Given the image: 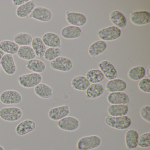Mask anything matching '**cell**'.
<instances>
[{
    "mask_svg": "<svg viewBox=\"0 0 150 150\" xmlns=\"http://www.w3.org/2000/svg\"><path fill=\"white\" fill-rule=\"evenodd\" d=\"M104 122L108 126L116 129L123 130L128 129L131 125V120L127 115L120 117L106 116Z\"/></svg>",
    "mask_w": 150,
    "mask_h": 150,
    "instance_id": "obj_1",
    "label": "cell"
},
{
    "mask_svg": "<svg viewBox=\"0 0 150 150\" xmlns=\"http://www.w3.org/2000/svg\"><path fill=\"white\" fill-rule=\"evenodd\" d=\"M101 144V139L98 136L92 135L81 138L77 144L79 150H92L99 147Z\"/></svg>",
    "mask_w": 150,
    "mask_h": 150,
    "instance_id": "obj_2",
    "label": "cell"
},
{
    "mask_svg": "<svg viewBox=\"0 0 150 150\" xmlns=\"http://www.w3.org/2000/svg\"><path fill=\"white\" fill-rule=\"evenodd\" d=\"M42 77L40 74L32 72L21 75L18 79V82L21 86L31 88L42 83Z\"/></svg>",
    "mask_w": 150,
    "mask_h": 150,
    "instance_id": "obj_3",
    "label": "cell"
},
{
    "mask_svg": "<svg viewBox=\"0 0 150 150\" xmlns=\"http://www.w3.org/2000/svg\"><path fill=\"white\" fill-rule=\"evenodd\" d=\"M22 116V110L19 107L13 106L0 109V118L6 122H17Z\"/></svg>",
    "mask_w": 150,
    "mask_h": 150,
    "instance_id": "obj_4",
    "label": "cell"
},
{
    "mask_svg": "<svg viewBox=\"0 0 150 150\" xmlns=\"http://www.w3.org/2000/svg\"><path fill=\"white\" fill-rule=\"evenodd\" d=\"M22 96L18 91L13 89L3 91L0 94V101L5 105L21 104Z\"/></svg>",
    "mask_w": 150,
    "mask_h": 150,
    "instance_id": "obj_5",
    "label": "cell"
},
{
    "mask_svg": "<svg viewBox=\"0 0 150 150\" xmlns=\"http://www.w3.org/2000/svg\"><path fill=\"white\" fill-rule=\"evenodd\" d=\"M121 30L115 26H111L100 30L97 35L100 40L105 42L117 40L121 36Z\"/></svg>",
    "mask_w": 150,
    "mask_h": 150,
    "instance_id": "obj_6",
    "label": "cell"
},
{
    "mask_svg": "<svg viewBox=\"0 0 150 150\" xmlns=\"http://www.w3.org/2000/svg\"><path fill=\"white\" fill-rule=\"evenodd\" d=\"M50 65L52 70L64 72L69 71L73 67L71 60L68 58L63 57H59L51 61Z\"/></svg>",
    "mask_w": 150,
    "mask_h": 150,
    "instance_id": "obj_7",
    "label": "cell"
},
{
    "mask_svg": "<svg viewBox=\"0 0 150 150\" xmlns=\"http://www.w3.org/2000/svg\"><path fill=\"white\" fill-rule=\"evenodd\" d=\"M58 126L62 130L75 131L79 127L80 122L76 117L67 116L58 121Z\"/></svg>",
    "mask_w": 150,
    "mask_h": 150,
    "instance_id": "obj_8",
    "label": "cell"
},
{
    "mask_svg": "<svg viewBox=\"0 0 150 150\" xmlns=\"http://www.w3.org/2000/svg\"><path fill=\"white\" fill-rule=\"evenodd\" d=\"M132 23L138 26H144L150 22V13L147 11H135L130 14Z\"/></svg>",
    "mask_w": 150,
    "mask_h": 150,
    "instance_id": "obj_9",
    "label": "cell"
},
{
    "mask_svg": "<svg viewBox=\"0 0 150 150\" xmlns=\"http://www.w3.org/2000/svg\"><path fill=\"white\" fill-rule=\"evenodd\" d=\"M52 13L48 8L43 7H35L30 15L34 20L43 23L50 21L52 18Z\"/></svg>",
    "mask_w": 150,
    "mask_h": 150,
    "instance_id": "obj_10",
    "label": "cell"
},
{
    "mask_svg": "<svg viewBox=\"0 0 150 150\" xmlns=\"http://www.w3.org/2000/svg\"><path fill=\"white\" fill-rule=\"evenodd\" d=\"M0 64L3 71L8 75H14L16 73L17 67L13 55L5 54L0 61Z\"/></svg>",
    "mask_w": 150,
    "mask_h": 150,
    "instance_id": "obj_11",
    "label": "cell"
},
{
    "mask_svg": "<svg viewBox=\"0 0 150 150\" xmlns=\"http://www.w3.org/2000/svg\"><path fill=\"white\" fill-rule=\"evenodd\" d=\"M67 21L71 26L81 27L86 25L87 22L86 16L81 13L69 12L66 15Z\"/></svg>",
    "mask_w": 150,
    "mask_h": 150,
    "instance_id": "obj_12",
    "label": "cell"
},
{
    "mask_svg": "<svg viewBox=\"0 0 150 150\" xmlns=\"http://www.w3.org/2000/svg\"><path fill=\"white\" fill-rule=\"evenodd\" d=\"M70 114V108L67 105H64L52 108L48 112L49 118L53 121H59L67 116Z\"/></svg>",
    "mask_w": 150,
    "mask_h": 150,
    "instance_id": "obj_13",
    "label": "cell"
},
{
    "mask_svg": "<svg viewBox=\"0 0 150 150\" xmlns=\"http://www.w3.org/2000/svg\"><path fill=\"white\" fill-rule=\"evenodd\" d=\"M36 124L33 120L26 119L19 123L16 127L15 131L17 135L23 136L35 130Z\"/></svg>",
    "mask_w": 150,
    "mask_h": 150,
    "instance_id": "obj_14",
    "label": "cell"
},
{
    "mask_svg": "<svg viewBox=\"0 0 150 150\" xmlns=\"http://www.w3.org/2000/svg\"><path fill=\"white\" fill-rule=\"evenodd\" d=\"M98 67L107 79L111 80L116 79L117 71L114 66L109 61L107 60L101 61L98 64Z\"/></svg>",
    "mask_w": 150,
    "mask_h": 150,
    "instance_id": "obj_15",
    "label": "cell"
},
{
    "mask_svg": "<svg viewBox=\"0 0 150 150\" xmlns=\"http://www.w3.org/2000/svg\"><path fill=\"white\" fill-rule=\"evenodd\" d=\"M107 101L110 104H126L129 103V96L125 92L110 93L107 96Z\"/></svg>",
    "mask_w": 150,
    "mask_h": 150,
    "instance_id": "obj_16",
    "label": "cell"
},
{
    "mask_svg": "<svg viewBox=\"0 0 150 150\" xmlns=\"http://www.w3.org/2000/svg\"><path fill=\"white\" fill-rule=\"evenodd\" d=\"M127 88L126 82L120 79L109 80L105 85V89L109 93L122 92Z\"/></svg>",
    "mask_w": 150,
    "mask_h": 150,
    "instance_id": "obj_17",
    "label": "cell"
},
{
    "mask_svg": "<svg viewBox=\"0 0 150 150\" xmlns=\"http://www.w3.org/2000/svg\"><path fill=\"white\" fill-rule=\"evenodd\" d=\"M82 34V31L80 28L71 25L64 27L61 31V36L68 40L77 39Z\"/></svg>",
    "mask_w": 150,
    "mask_h": 150,
    "instance_id": "obj_18",
    "label": "cell"
},
{
    "mask_svg": "<svg viewBox=\"0 0 150 150\" xmlns=\"http://www.w3.org/2000/svg\"><path fill=\"white\" fill-rule=\"evenodd\" d=\"M35 94L40 98L43 99H49L51 98L54 94L53 89L49 85L41 83L34 88Z\"/></svg>",
    "mask_w": 150,
    "mask_h": 150,
    "instance_id": "obj_19",
    "label": "cell"
},
{
    "mask_svg": "<svg viewBox=\"0 0 150 150\" xmlns=\"http://www.w3.org/2000/svg\"><path fill=\"white\" fill-rule=\"evenodd\" d=\"M35 8V1L32 0H29L28 2L17 7L16 11V15L19 18H27L30 16Z\"/></svg>",
    "mask_w": 150,
    "mask_h": 150,
    "instance_id": "obj_20",
    "label": "cell"
},
{
    "mask_svg": "<svg viewBox=\"0 0 150 150\" xmlns=\"http://www.w3.org/2000/svg\"><path fill=\"white\" fill-rule=\"evenodd\" d=\"M139 134L134 129L128 130L125 134V144L126 147L130 150L136 149L137 147Z\"/></svg>",
    "mask_w": 150,
    "mask_h": 150,
    "instance_id": "obj_21",
    "label": "cell"
},
{
    "mask_svg": "<svg viewBox=\"0 0 150 150\" xmlns=\"http://www.w3.org/2000/svg\"><path fill=\"white\" fill-rule=\"evenodd\" d=\"M42 39L45 46L49 48L59 47L61 45V39L59 37L52 32L45 33Z\"/></svg>",
    "mask_w": 150,
    "mask_h": 150,
    "instance_id": "obj_22",
    "label": "cell"
},
{
    "mask_svg": "<svg viewBox=\"0 0 150 150\" xmlns=\"http://www.w3.org/2000/svg\"><path fill=\"white\" fill-rule=\"evenodd\" d=\"M110 20L115 27L119 29H123L127 25V20L125 16L118 11H113L110 15Z\"/></svg>",
    "mask_w": 150,
    "mask_h": 150,
    "instance_id": "obj_23",
    "label": "cell"
},
{
    "mask_svg": "<svg viewBox=\"0 0 150 150\" xmlns=\"http://www.w3.org/2000/svg\"><path fill=\"white\" fill-rule=\"evenodd\" d=\"M107 48L106 42L102 40L95 41L90 45L88 53L91 57H95L103 53Z\"/></svg>",
    "mask_w": 150,
    "mask_h": 150,
    "instance_id": "obj_24",
    "label": "cell"
},
{
    "mask_svg": "<svg viewBox=\"0 0 150 150\" xmlns=\"http://www.w3.org/2000/svg\"><path fill=\"white\" fill-rule=\"evenodd\" d=\"M90 85L86 76L79 75L74 77L71 81V86L74 89L79 91H85Z\"/></svg>",
    "mask_w": 150,
    "mask_h": 150,
    "instance_id": "obj_25",
    "label": "cell"
},
{
    "mask_svg": "<svg viewBox=\"0 0 150 150\" xmlns=\"http://www.w3.org/2000/svg\"><path fill=\"white\" fill-rule=\"evenodd\" d=\"M107 111L110 116H123L128 113L129 108L126 104H110L108 107Z\"/></svg>",
    "mask_w": 150,
    "mask_h": 150,
    "instance_id": "obj_26",
    "label": "cell"
},
{
    "mask_svg": "<svg viewBox=\"0 0 150 150\" xmlns=\"http://www.w3.org/2000/svg\"><path fill=\"white\" fill-rule=\"evenodd\" d=\"M25 66L29 71L38 74L44 72L46 68V65L44 62L36 59L27 61Z\"/></svg>",
    "mask_w": 150,
    "mask_h": 150,
    "instance_id": "obj_27",
    "label": "cell"
},
{
    "mask_svg": "<svg viewBox=\"0 0 150 150\" xmlns=\"http://www.w3.org/2000/svg\"><path fill=\"white\" fill-rule=\"evenodd\" d=\"M104 87L100 83L90 84L86 91V95L89 99H96L102 95Z\"/></svg>",
    "mask_w": 150,
    "mask_h": 150,
    "instance_id": "obj_28",
    "label": "cell"
},
{
    "mask_svg": "<svg viewBox=\"0 0 150 150\" xmlns=\"http://www.w3.org/2000/svg\"><path fill=\"white\" fill-rule=\"evenodd\" d=\"M19 48V45L13 41L6 40L0 42V49L6 54L12 55L17 54Z\"/></svg>",
    "mask_w": 150,
    "mask_h": 150,
    "instance_id": "obj_29",
    "label": "cell"
},
{
    "mask_svg": "<svg viewBox=\"0 0 150 150\" xmlns=\"http://www.w3.org/2000/svg\"><path fill=\"white\" fill-rule=\"evenodd\" d=\"M31 47L34 50L36 56L38 58L43 57L46 48L41 38L36 37L33 38L31 42Z\"/></svg>",
    "mask_w": 150,
    "mask_h": 150,
    "instance_id": "obj_30",
    "label": "cell"
},
{
    "mask_svg": "<svg viewBox=\"0 0 150 150\" xmlns=\"http://www.w3.org/2000/svg\"><path fill=\"white\" fill-rule=\"evenodd\" d=\"M145 75V69L140 66L132 67L129 70L127 73L129 79L134 81L140 80L144 79Z\"/></svg>",
    "mask_w": 150,
    "mask_h": 150,
    "instance_id": "obj_31",
    "label": "cell"
},
{
    "mask_svg": "<svg viewBox=\"0 0 150 150\" xmlns=\"http://www.w3.org/2000/svg\"><path fill=\"white\" fill-rule=\"evenodd\" d=\"M17 54L20 59L27 61L34 59L36 57L34 50L29 45L20 47Z\"/></svg>",
    "mask_w": 150,
    "mask_h": 150,
    "instance_id": "obj_32",
    "label": "cell"
},
{
    "mask_svg": "<svg viewBox=\"0 0 150 150\" xmlns=\"http://www.w3.org/2000/svg\"><path fill=\"white\" fill-rule=\"evenodd\" d=\"M86 77L90 83H99L103 80L104 75L101 71L98 69H91L86 73Z\"/></svg>",
    "mask_w": 150,
    "mask_h": 150,
    "instance_id": "obj_33",
    "label": "cell"
},
{
    "mask_svg": "<svg viewBox=\"0 0 150 150\" xmlns=\"http://www.w3.org/2000/svg\"><path fill=\"white\" fill-rule=\"evenodd\" d=\"M33 37L31 35L27 33H19L16 34L13 38V42L17 45L28 46L31 44Z\"/></svg>",
    "mask_w": 150,
    "mask_h": 150,
    "instance_id": "obj_34",
    "label": "cell"
},
{
    "mask_svg": "<svg viewBox=\"0 0 150 150\" xmlns=\"http://www.w3.org/2000/svg\"><path fill=\"white\" fill-rule=\"evenodd\" d=\"M61 50L59 47L49 48L46 49L43 57L45 60L52 61L60 57Z\"/></svg>",
    "mask_w": 150,
    "mask_h": 150,
    "instance_id": "obj_35",
    "label": "cell"
},
{
    "mask_svg": "<svg viewBox=\"0 0 150 150\" xmlns=\"http://www.w3.org/2000/svg\"><path fill=\"white\" fill-rule=\"evenodd\" d=\"M137 146L141 148H147L150 146V132H145L139 137Z\"/></svg>",
    "mask_w": 150,
    "mask_h": 150,
    "instance_id": "obj_36",
    "label": "cell"
},
{
    "mask_svg": "<svg viewBox=\"0 0 150 150\" xmlns=\"http://www.w3.org/2000/svg\"><path fill=\"white\" fill-rule=\"evenodd\" d=\"M139 88L143 93L149 94L150 93V79L144 78L139 81L138 84Z\"/></svg>",
    "mask_w": 150,
    "mask_h": 150,
    "instance_id": "obj_37",
    "label": "cell"
},
{
    "mask_svg": "<svg viewBox=\"0 0 150 150\" xmlns=\"http://www.w3.org/2000/svg\"><path fill=\"white\" fill-rule=\"evenodd\" d=\"M140 116L142 119L147 122L150 123V107L145 105L141 107L139 111Z\"/></svg>",
    "mask_w": 150,
    "mask_h": 150,
    "instance_id": "obj_38",
    "label": "cell"
},
{
    "mask_svg": "<svg viewBox=\"0 0 150 150\" xmlns=\"http://www.w3.org/2000/svg\"><path fill=\"white\" fill-rule=\"evenodd\" d=\"M29 0H13V3L15 6H20L28 2Z\"/></svg>",
    "mask_w": 150,
    "mask_h": 150,
    "instance_id": "obj_39",
    "label": "cell"
},
{
    "mask_svg": "<svg viewBox=\"0 0 150 150\" xmlns=\"http://www.w3.org/2000/svg\"><path fill=\"white\" fill-rule=\"evenodd\" d=\"M146 74L148 79H150V66H149L148 67H147L146 69Z\"/></svg>",
    "mask_w": 150,
    "mask_h": 150,
    "instance_id": "obj_40",
    "label": "cell"
},
{
    "mask_svg": "<svg viewBox=\"0 0 150 150\" xmlns=\"http://www.w3.org/2000/svg\"><path fill=\"white\" fill-rule=\"evenodd\" d=\"M5 54V53L0 49V61H1V59L2 58Z\"/></svg>",
    "mask_w": 150,
    "mask_h": 150,
    "instance_id": "obj_41",
    "label": "cell"
},
{
    "mask_svg": "<svg viewBox=\"0 0 150 150\" xmlns=\"http://www.w3.org/2000/svg\"><path fill=\"white\" fill-rule=\"evenodd\" d=\"M0 150H5V149L2 146L0 145Z\"/></svg>",
    "mask_w": 150,
    "mask_h": 150,
    "instance_id": "obj_42",
    "label": "cell"
},
{
    "mask_svg": "<svg viewBox=\"0 0 150 150\" xmlns=\"http://www.w3.org/2000/svg\"><path fill=\"white\" fill-rule=\"evenodd\" d=\"M1 64H0V71H1Z\"/></svg>",
    "mask_w": 150,
    "mask_h": 150,
    "instance_id": "obj_43",
    "label": "cell"
}]
</instances>
